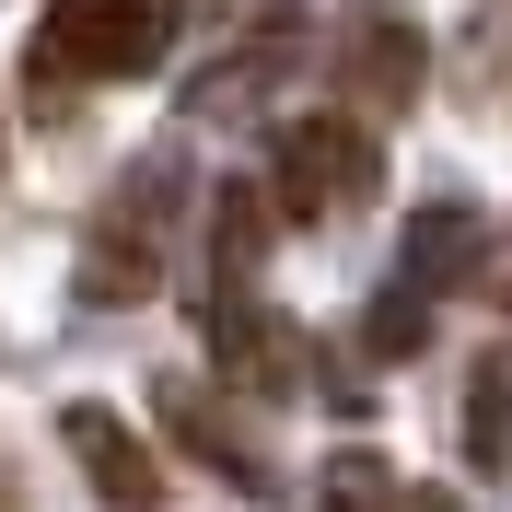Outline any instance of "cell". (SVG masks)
Wrapping results in <instances>:
<instances>
[{
	"label": "cell",
	"instance_id": "5",
	"mask_svg": "<svg viewBox=\"0 0 512 512\" xmlns=\"http://www.w3.org/2000/svg\"><path fill=\"white\" fill-rule=\"evenodd\" d=\"M198 315H210V361H222L233 396H291L303 338H291V326L256 303V280H210V291H198Z\"/></svg>",
	"mask_w": 512,
	"mask_h": 512
},
{
	"label": "cell",
	"instance_id": "2",
	"mask_svg": "<svg viewBox=\"0 0 512 512\" xmlns=\"http://www.w3.org/2000/svg\"><path fill=\"white\" fill-rule=\"evenodd\" d=\"M175 210H187V163H175V152L128 163L117 210H105V222H94V245H82V291H94V303H140V291H163Z\"/></svg>",
	"mask_w": 512,
	"mask_h": 512
},
{
	"label": "cell",
	"instance_id": "4",
	"mask_svg": "<svg viewBox=\"0 0 512 512\" xmlns=\"http://www.w3.org/2000/svg\"><path fill=\"white\" fill-rule=\"evenodd\" d=\"M303 35H315L303 12H256L222 59H198V82H187V128H256L268 105H280V82L303 70Z\"/></svg>",
	"mask_w": 512,
	"mask_h": 512
},
{
	"label": "cell",
	"instance_id": "3",
	"mask_svg": "<svg viewBox=\"0 0 512 512\" xmlns=\"http://www.w3.org/2000/svg\"><path fill=\"white\" fill-rule=\"evenodd\" d=\"M373 187H384V140L361 117H291L280 152H268V210L280 222H350Z\"/></svg>",
	"mask_w": 512,
	"mask_h": 512
},
{
	"label": "cell",
	"instance_id": "13",
	"mask_svg": "<svg viewBox=\"0 0 512 512\" xmlns=\"http://www.w3.org/2000/svg\"><path fill=\"white\" fill-rule=\"evenodd\" d=\"M396 512H466L454 489H396Z\"/></svg>",
	"mask_w": 512,
	"mask_h": 512
},
{
	"label": "cell",
	"instance_id": "11",
	"mask_svg": "<svg viewBox=\"0 0 512 512\" xmlns=\"http://www.w3.org/2000/svg\"><path fill=\"white\" fill-rule=\"evenodd\" d=\"M361 350H384V361H419V350H431V303L384 280V291H373V315H361Z\"/></svg>",
	"mask_w": 512,
	"mask_h": 512
},
{
	"label": "cell",
	"instance_id": "6",
	"mask_svg": "<svg viewBox=\"0 0 512 512\" xmlns=\"http://www.w3.org/2000/svg\"><path fill=\"white\" fill-rule=\"evenodd\" d=\"M419 82H431V35L408 24V12H373V24H350L338 35V94H350V117L361 128H396L419 105Z\"/></svg>",
	"mask_w": 512,
	"mask_h": 512
},
{
	"label": "cell",
	"instance_id": "10",
	"mask_svg": "<svg viewBox=\"0 0 512 512\" xmlns=\"http://www.w3.org/2000/svg\"><path fill=\"white\" fill-rule=\"evenodd\" d=\"M466 454H478V466L512 454V350H489L478 373H466Z\"/></svg>",
	"mask_w": 512,
	"mask_h": 512
},
{
	"label": "cell",
	"instance_id": "1",
	"mask_svg": "<svg viewBox=\"0 0 512 512\" xmlns=\"http://www.w3.org/2000/svg\"><path fill=\"white\" fill-rule=\"evenodd\" d=\"M187 12L175 0H47L35 12V70L47 82H140L175 59Z\"/></svg>",
	"mask_w": 512,
	"mask_h": 512
},
{
	"label": "cell",
	"instance_id": "8",
	"mask_svg": "<svg viewBox=\"0 0 512 512\" xmlns=\"http://www.w3.org/2000/svg\"><path fill=\"white\" fill-rule=\"evenodd\" d=\"M478 280V222L454 210V198H419L408 233H396V291H419V303H443V291Z\"/></svg>",
	"mask_w": 512,
	"mask_h": 512
},
{
	"label": "cell",
	"instance_id": "12",
	"mask_svg": "<svg viewBox=\"0 0 512 512\" xmlns=\"http://www.w3.org/2000/svg\"><path fill=\"white\" fill-rule=\"evenodd\" d=\"M315 501L326 512H396V478H384V454H326V478H315Z\"/></svg>",
	"mask_w": 512,
	"mask_h": 512
},
{
	"label": "cell",
	"instance_id": "7",
	"mask_svg": "<svg viewBox=\"0 0 512 512\" xmlns=\"http://www.w3.org/2000/svg\"><path fill=\"white\" fill-rule=\"evenodd\" d=\"M59 443H70V466L94 478V501H105V512H152V501H163L152 454L128 443V431H117V419L94 408V396H70V408H59Z\"/></svg>",
	"mask_w": 512,
	"mask_h": 512
},
{
	"label": "cell",
	"instance_id": "9",
	"mask_svg": "<svg viewBox=\"0 0 512 512\" xmlns=\"http://www.w3.org/2000/svg\"><path fill=\"white\" fill-rule=\"evenodd\" d=\"M163 419H175V443H187V454H198V466H222V478H233V489H268V466H256V454H245V443H233L222 419L198 408L187 384H163Z\"/></svg>",
	"mask_w": 512,
	"mask_h": 512
}]
</instances>
